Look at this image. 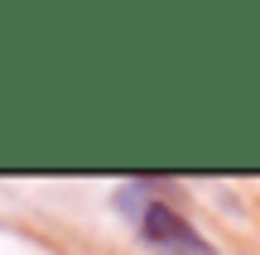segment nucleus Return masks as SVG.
<instances>
[{"label": "nucleus", "mask_w": 260, "mask_h": 255, "mask_svg": "<svg viewBox=\"0 0 260 255\" xmlns=\"http://www.w3.org/2000/svg\"><path fill=\"white\" fill-rule=\"evenodd\" d=\"M121 212L135 222V236L149 255H217V246L169 198H149V183L121 188Z\"/></svg>", "instance_id": "f257e3e1"}]
</instances>
